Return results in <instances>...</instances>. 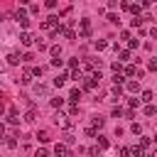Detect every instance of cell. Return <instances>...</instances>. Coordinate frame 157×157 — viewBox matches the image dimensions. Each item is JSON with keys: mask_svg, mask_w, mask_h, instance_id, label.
Masks as SVG:
<instances>
[{"mask_svg": "<svg viewBox=\"0 0 157 157\" xmlns=\"http://www.w3.org/2000/svg\"><path fill=\"white\" fill-rule=\"evenodd\" d=\"M7 64H10V66H17V64H20V54H17V52H10V54H7Z\"/></svg>", "mask_w": 157, "mask_h": 157, "instance_id": "13", "label": "cell"}, {"mask_svg": "<svg viewBox=\"0 0 157 157\" xmlns=\"http://www.w3.org/2000/svg\"><path fill=\"white\" fill-rule=\"evenodd\" d=\"M34 157H49V155H47V150H37V155H34Z\"/></svg>", "mask_w": 157, "mask_h": 157, "instance_id": "43", "label": "cell"}, {"mask_svg": "<svg viewBox=\"0 0 157 157\" xmlns=\"http://www.w3.org/2000/svg\"><path fill=\"white\" fill-rule=\"evenodd\" d=\"M5 145H7L10 150H15V147H17V140H15L12 135H10V137H5Z\"/></svg>", "mask_w": 157, "mask_h": 157, "instance_id": "27", "label": "cell"}, {"mask_svg": "<svg viewBox=\"0 0 157 157\" xmlns=\"http://www.w3.org/2000/svg\"><path fill=\"white\" fill-rule=\"evenodd\" d=\"M25 120L32 123V120H34V110H27V113H25Z\"/></svg>", "mask_w": 157, "mask_h": 157, "instance_id": "38", "label": "cell"}, {"mask_svg": "<svg viewBox=\"0 0 157 157\" xmlns=\"http://www.w3.org/2000/svg\"><path fill=\"white\" fill-rule=\"evenodd\" d=\"M29 74H32V78H34V76H42V66H32Z\"/></svg>", "mask_w": 157, "mask_h": 157, "instance_id": "32", "label": "cell"}, {"mask_svg": "<svg viewBox=\"0 0 157 157\" xmlns=\"http://www.w3.org/2000/svg\"><path fill=\"white\" fill-rule=\"evenodd\" d=\"M42 29H49V32H56L59 29V17H54V15H49L44 22H42Z\"/></svg>", "mask_w": 157, "mask_h": 157, "instance_id": "1", "label": "cell"}, {"mask_svg": "<svg viewBox=\"0 0 157 157\" xmlns=\"http://www.w3.org/2000/svg\"><path fill=\"white\" fill-rule=\"evenodd\" d=\"M142 113H145V115H155V113H157V108H155L152 103H147V105L142 108Z\"/></svg>", "mask_w": 157, "mask_h": 157, "instance_id": "24", "label": "cell"}, {"mask_svg": "<svg viewBox=\"0 0 157 157\" xmlns=\"http://www.w3.org/2000/svg\"><path fill=\"white\" fill-rule=\"evenodd\" d=\"M54 123H56L59 128H71V120H69V115H64V113H56V115H54Z\"/></svg>", "mask_w": 157, "mask_h": 157, "instance_id": "5", "label": "cell"}, {"mask_svg": "<svg viewBox=\"0 0 157 157\" xmlns=\"http://www.w3.org/2000/svg\"><path fill=\"white\" fill-rule=\"evenodd\" d=\"M130 130H132L135 135H142V125H140V123H132V125H130Z\"/></svg>", "mask_w": 157, "mask_h": 157, "instance_id": "29", "label": "cell"}, {"mask_svg": "<svg viewBox=\"0 0 157 157\" xmlns=\"http://www.w3.org/2000/svg\"><path fill=\"white\" fill-rule=\"evenodd\" d=\"M44 5H47L49 10H54V7H56V0H44Z\"/></svg>", "mask_w": 157, "mask_h": 157, "instance_id": "40", "label": "cell"}, {"mask_svg": "<svg viewBox=\"0 0 157 157\" xmlns=\"http://www.w3.org/2000/svg\"><path fill=\"white\" fill-rule=\"evenodd\" d=\"M142 157H155V152H145V155H142Z\"/></svg>", "mask_w": 157, "mask_h": 157, "instance_id": "45", "label": "cell"}, {"mask_svg": "<svg viewBox=\"0 0 157 157\" xmlns=\"http://www.w3.org/2000/svg\"><path fill=\"white\" fill-rule=\"evenodd\" d=\"M105 47H108V42H105V39H98V42H96V49H98V52H103Z\"/></svg>", "mask_w": 157, "mask_h": 157, "instance_id": "30", "label": "cell"}, {"mask_svg": "<svg viewBox=\"0 0 157 157\" xmlns=\"http://www.w3.org/2000/svg\"><path fill=\"white\" fill-rule=\"evenodd\" d=\"M152 98H155L152 91H142V93H140V103H152Z\"/></svg>", "mask_w": 157, "mask_h": 157, "instance_id": "15", "label": "cell"}, {"mask_svg": "<svg viewBox=\"0 0 157 157\" xmlns=\"http://www.w3.org/2000/svg\"><path fill=\"white\" fill-rule=\"evenodd\" d=\"M103 123H105V120H103V118H101V115H96V118H93V120H91V128H93V130H96V128H98V130H101V128H103Z\"/></svg>", "mask_w": 157, "mask_h": 157, "instance_id": "19", "label": "cell"}, {"mask_svg": "<svg viewBox=\"0 0 157 157\" xmlns=\"http://www.w3.org/2000/svg\"><path fill=\"white\" fill-rule=\"evenodd\" d=\"M20 83H22V86H29V83H32V74H29V71H25V74L20 76Z\"/></svg>", "mask_w": 157, "mask_h": 157, "instance_id": "18", "label": "cell"}, {"mask_svg": "<svg viewBox=\"0 0 157 157\" xmlns=\"http://www.w3.org/2000/svg\"><path fill=\"white\" fill-rule=\"evenodd\" d=\"M66 78H69L66 74H59V76L54 78V86H56V88H59V86H64V83H66Z\"/></svg>", "mask_w": 157, "mask_h": 157, "instance_id": "22", "label": "cell"}, {"mask_svg": "<svg viewBox=\"0 0 157 157\" xmlns=\"http://www.w3.org/2000/svg\"><path fill=\"white\" fill-rule=\"evenodd\" d=\"M110 115H113V118H120V115H123V110H120V108H113V113H110Z\"/></svg>", "mask_w": 157, "mask_h": 157, "instance_id": "42", "label": "cell"}, {"mask_svg": "<svg viewBox=\"0 0 157 157\" xmlns=\"http://www.w3.org/2000/svg\"><path fill=\"white\" fill-rule=\"evenodd\" d=\"M125 88H128L130 93H137V91H140V81H125Z\"/></svg>", "mask_w": 157, "mask_h": 157, "instance_id": "14", "label": "cell"}, {"mask_svg": "<svg viewBox=\"0 0 157 157\" xmlns=\"http://www.w3.org/2000/svg\"><path fill=\"white\" fill-rule=\"evenodd\" d=\"M49 103H52V108H61L64 105V98H52Z\"/></svg>", "mask_w": 157, "mask_h": 157, "instance_id": "28", "label": "cell"}, {"mask_svg": "<svg viewBox=\"0 0 157 157\" xmlns=\"http://www.w3.org/2000/svg\"><path fill=\"white\" fill-rule=\"evenodd\" d=\"M54 155H56V157H69V155H71V150H69V145L56 142V145H54Z\"/></svg>", "mask_w": 157, "mask_h": 157, "instance_id": "3", "label": "cell"}, {"mask_svg": "<svg viewBox=\"0 0 157 157\" xmlns=\"http://www.w3.org/2000/svg\"><path fill=\"white\" fill-rule=\"evenodd\" d=\"M113 81H115V86H120V83H125V76H123V74H115Z\"/></svg>", "mask_w": 157, "mask_h": 157, "instance_id": "33", "label": "cell"}, {"mask_svg": "<svg viewBox=\"0 0 157 157\" xmlns=\"http://www.w3.org/2000/svg\"><path fill=\"white\" fill-rule=\"evenodd\" d=\"M142 155H145L142 147H137V145L135 147H128V157H142Z\"/></svg>", "mask_w": 157, "mask_h": 157, "instance_id": "12", "label": "cell"}, {"mask_svg": "<svg viewBox=\"0 0 157 157\" xmlns=\"http://www.w3.org/2000/svg\"><path fill=\"white\" fill-rule=\"evenodd\" d=\"M128 47H130V49H137L140 42H137V39H128Z\"/></svg>", "mask_w": 157, "mask_h": 157, "instance_id": "36", "label": "cell"}, {"mask_svg": "<svg viewBox=\"0 0 157 157\" xmlns=\"http://www.w3.org/2000/svg\"><path fill=\"white\" fill-rule=\"evenodd\" d=\"M96 140H98V147H101V150H105V147L110 145V142H108V137H103V135H98Z\"/></svg>", "mask_w": 157, "mask_h": 157, "instance_id": "25", "label": "cell"}, {"mask_svg": "<svg viewBox=\"0 0 157 157\" xmlns=\"http://www.w3.org/2000/svg\"><path fill=\"white\" fill-rule=\"evenodd\" d=\"M81 37H88L91 34V22L88 20H81V32H78Z\"/></svg>", "mask_w": 157, "mask_h": 157, "instance_id": "9", "label": "cell"}, {"mask_svg": "<svg viewBox=\"0 0 157 157\" xmlns=\"http://www.w3.org/2000/svg\"><path fill=\"white\" fill-rule=\"evenodd\" d=\"M69 66L71 69H78V59H69Z\"/></svg>", "mask_w": 157, "mask_h": 157, "instance_id": "41", "label": "cell"}, {"mask_svg": "<svg viewBox=\"0 0 157 157\" xmlns=\"http://www.w3.org/2000/svg\"><path fill=\"white\" fill-rule=\"evenodd\" d=\"M123 76H137V66H132V64H128V66L123 69Z\"/></svg>", "mask_w": 157, "mask_h": 157, "instance_id": "17", "label": "cell"}, {"mask_svg": "<svg viewBox=\"0 0 157 157\" xmlns=\"http://www.w3.org/2000/svg\"><path fill=\"white\" fill-rule=\"evenodd\" d=\"M27 2H29V0H20V5H27Z\"/></svg>", "mask_w": 157, "mask_h": 157, "instance_id": "46", "label": "cell"}, {"mask_svg": "<svg viewBox=\"0 0 157 157\" xmlns=\"http://www.w3.org/2000/svg\"><path fill=\"white\" fill-rule=\"evenodd\" d=\"M49 54H52L54 59H59V56H61V47H59V44H54V47H49Z\"/></svg>", "mask_w": 157, "mask_h": 157, "instance_id": "20", "label": "cell"}, {"mask_svg": "<svg viewBox=\"0 0 157 157\" xmlns=\"http://www.w3.org/2000/svg\"><path fill=\"white\" fill-rule=\"evenodd\" d=\"M150 145H152V137H150V135H140V145H137V147H142V150H147Z\"/></svg>", "mask_w": 157, "mask_h": 157, "instance_id": "16", "label": "cell"}, {"mask_svg": "<svg viewBox=\"0 0 157 157\" xmlns=\"http://www.w3.org/2000/svg\"><path fill=\"white\" fill-rule=\"evenodd\" d=\"M147 69H150V71H155V69H157V61H155V59H150V61H147Z\"/></svg>", "mask_w": 157, "mask_h": 157, "instance_id": "39", "label": "cell"}, {"mask_svg": "<svg viewBox=\"0 0 157 157\" xmlns=\"http://www.w3.org/2000/svg\"><path fill=\"white\" fill-rule=\"evenodd\" d=\"M34 44H37V49H39V52H44V49H47V42H42V39H37Z\"/></svg>", "mask_w": 157, "mask_h": 157, "instance_id": "37", "label": "cell"}, {"mask_svg": "<svg viewBox=\"0 0 157 157\" xmlns=\"http://www.w3.org/2000/svg\"><path fill=\"white\" fill-rule=\"evenodd\" d=\"M47 93H49V86L47 83H37L34 86V96H47Z\"/></svg>", "mask_w": 157, "mask_h": 157, "instance_id": "11", "label": "cell"}, {"mask_svg": "<svg viewBox=\"0 0 157 157\" xmlns=\"http://www.w3.org/2000/svg\"><path fill=\"white\" fill-rule=\"evenodd\" d=\"M150 2H155V0H150Z\"/></svg>", "mask_w": 157, "mask_h": 157, "instance_id": "47", "label": "cell"}, {"mask_svg": "<svg viewBox=\"0 0 157 157\" xmlns=\"http://www.w3.org/2000/svg\"><path fill=\"white\" fill-rule=\"evenodd\" d=\"M113 71H115V74H123V64H120V61H113Z\"/></svg>", "mask_w": 157, "mask_h": 157, "instance_id": "35", "label": "cell"}, {"mask_svg": "<svg viewBox=\"0 0 157 157\" xmlns=\"http://www.w3.org/2000/svg\"><path fill=\"white\" fill-rule=\"evenodd\" d=\"M7 123H10V125H17V123H20V113H17L15 108L7 110Z\"/></svg>", "mask_w": 157, "mask_h": 157, "instance_id": "8", "label": "cell"}, {"mask_svg": "<svg viewBox=\"0 0 157 157\" xmlns=\"http://www.w3.org/2000/svg\"><path fill=\"white\" fill-rule=\"evenodd\" d=\"M32 59H34V56H32V54H29V52H25V54H22V56H20V61H25V64H29V61H32Z\"/></svg>", "mask_w": 157, "mask_h": 157, "instance_id": "31", "label": "cell"}, {"mask_svg": "<svg viewBox=\"0 0 157 157\" xmlns=\"http://www.w3.org/2000/svg\"><path fill=\"white\" fill-rule=\"evenodd\" d=\"M81 86H83L86 91H93V88H96V81H93L91 76H88V78H83V76H81Z\"/></svg>", "mask_w": 157, "mask_h": 157, "instance_id": "10", "label": "cell"}, {"mask_svg": "<svg viewBox=\"0 0 157 157\" xmlns=\"http://www.w3.org/2000/svg\"><path fill=\"white\" fill-rule=\"evenodd\" d=\"M20 42H22L25 47H29V44H34V37H32V32H27V29H25V32L20 34Z\"/></svg>", "mask_w": 157, "mask_h": 157, "instance_id": "7", "label": "cell"}, {"mask_svg": "<svg viewBox=\"0 0 157 157\" xmlns=\"http://www.w3.org/2000/svg\"><path fill=\"white\" fill-rule=\"evenodd\" d=\"M69 101H71V105H78V101H81V88H71V91H69Z\"/></svg>", "mask_w": 157, "mask_h": 157, "instance_id": "6", "label": "cell"}, {"mask_svg": "<svg viewBox=\"0 0 157 157\" xmlns=\"http://www.w3.org/2000/svg\"><path fill=\"white\" fill-rule=\"evenodd\" d=\"M130 56H132L130 49H120V59H118V61H120V64H123V61H130Z\"/></svg>", "mask_w": 157, "mask_h": 157, "instance_id": "21", "label": "cell"}, {"mask_svg": "<svg viewBox=\"0 0 157 157\" xmlns=\"http://www.w3.org/2000/svg\"><path fill=\"white\" fill-rule=\"evenodd\" d=\"M123 10H128V12H132L135 17H140V15H142V7H140L137 2H123Z\"/></svg>", "mask_w": 157, "mask_h": 157, "instance_id": "4", "label": "cell"}, {"mask_svg": "<svg viewBox=\"0 0 157 157\" xmlns=\"http://www.w3.org/2000/svg\"><path fill=\"white\" fill-rule=\"evenodd\" d=\"M2 137H5V125L0 123V140H2Z\"/></svg>", "mask_w": 157, "mask_h": 157, "instance_id": "44", "label": "cell"}, {"mask_svg": "<svg viewBox=\"0 0 157 157\" xmlns=\"http://www.w3.org/2000/svg\"><path fill=\"white\" fill-rule=\"evenodd\" d=\"M15 20L20 22V27H25V29L29 27V17H27V10H17V12H15Z\"/></svg>", "mask_w": 157, "mask_h": 157, "instance_id": "2", "label": "cell"}, {"mask_svg": "<svg viewBox=\"0 0 157 157\" xmlns=\"http://www.w3.org/2000/svg\"><path fill=\"white\" fill-rule=\"evenodd\" d=\"M108 22H110V25H120V17H118L115 12H108Z\"/></svg>", "mask_w": 157, "mask_h": 157, "instance_id": "26", "label": "cell"}, {"mask_svg": "<svg viewBox=\"0 0 157 157\" xmlns=\"http://www.w3.org/2000/svg\"><path fill=\"white\" fill-rule=\"evenodd\" d=\"M142 103H140V98H130V110H135V108H140Z\"/></svg>", "mask_w": 157, "mask_h": 157, "instance_id": "34", "label": "cell"}, {"mask_svg": "<svg viewBox=\"0 0 157 157\" xmlns=\"http://www.w3.org/2000/svg\"><path fill=\"white\" fill-rule=\"evenodd\" d=\"M37 140H39L42 145H44V142H49V132H47V130H39V132H37Z\"/></svg>", "mask_w": 157, "mask_h": 157, "instance_id": "23", "label": "cell"}]
</instances>
